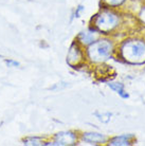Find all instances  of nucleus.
Here are the masks:
<instances>
[{
    "instance_id": "nucleus-11",
    "label": "nucleus",
    "mask_w": 145,
    "mask_h": 146,
    "mask_svg": "<svg viewBox=\"0 0 145 146\" xmlns=\"http://www.w3.org/2000/svg\"><path fill=\"white\" fill-rule=\"evenodd\" d=\"M25 144H27V145H39L43 143L40 142L39 138H28L25 140Z\"/></svg>"
},
{
    "instance_id": "nucleus-7",
    "label": "nucleus",
    "mask_w": 145,
    "mask_h": 146,
    "mask_svg": "<svg viewBox=\"0 0 145 146\" xmlns=\"http://www.w3.org/2000/svg\"><path fill=\"white\" fill-rule=\"evenodd\" d=\"M83 140L90 144H103L106 142L107 138L101 133H93V132H86L83 135Z\"/></svg>"
},
{
    "instance_id": "nucleus-4",
    "label": "nucleus",
    "mask_w": 145,
    "mask_h": 146,
    "mask_svg": "<svg viewBox=\"0 0 145 146\" xmlns=\"http://www.w3.org/2000/svg\"><path fill=\"white\" fill-rule=\"evenodd\" d=\"M84 60V53L80 49V42H74L70 47L67 55V62L71 67H78Z\"/></svg>"
},
{
    "instance_id": "nucleus-5",
    "label": "nucleus",
    "mask_w": 145,
    "mask_h": 146,
    "mask_svg": "<svg viewBox=\"0 0 145 146\" xmlns=\"http://www.w3.org/2000/svg\"><path fill=\"white\" fill-rule=\"evenodd\" d=\"M76 142V135L73 132H59L55 135V145H73Z\"/></svg>"
},
{
    "instance_id": "nucleus-8",
    "label": "nucleus",
    "mask_w": 145,
    "mask_h": 146,
    "mask_svg": "<svg viewBox=\"0 0 145 146\" xmlns=\"http://www.w3.org/2000/svg\"><path fill=\"white\" fill-rule=\"evenodd\" d=\"M134 140V137L132 135H123L110 140L109 145H130L132 144Z\"/></svg>"
},
{
    "instance_id": "nucleus-12",
    "label": "nucleus",
    "mask_w": 145,
    "mask_h": 146,
    "mask_svg": "<svg viewBox=\"0 0 145 146\" xmlns=\"http://www.w3.org/2000/svg\"><path fill=\"white\" fill-rule=\"evenodd\" d=\"M7 64L9 66H18L19 64L16 62H13V60H7Z\"/></svg>"
},
{
    "instance_id": "nucleus-3",
    "label": "nucleus",
    "mask_w": 145,
    "mask_h": 146,
    "mask_svg": "<svg viewBox=\"0 0 145 146\" xmlns=\"http://www.w3.org/2000/svg\"><path fill=\"white\" fill-rule=\"evenodd\" d=\"M112 51L113 44L110 40H95L89 44L87 49V56L92 62H103L110 57Z\"/></svg>"
},
{
    "instance_id": "nucleus-10",
    "label": "nucleus",
    "mask_w": 145,
    "mask_h": 146,
    "mask_svg": "<svg viewBox=\"0 0 145 146\" xmlns=\"http://www.w3.org/2000/svg\"><path fill=\"white\" fill-rule=\"evenodd\" d=\"M125 0H103V2L107 5V7H119L123 3Z\"/></svg>"
},
{
    "instance_id": "nucleus-9",
    "label": "nucleus",
    "mask_w": 145,
    "mask_h": 146,
    "mask_svg": "<svg viewBox=\"0 0 145 146\" xmlns=\"http://www.w3.org/2000/svg\"><path fill=\"white\" fill-rule=\"evenodd\" d=\"M109 87L111 88V89H113L114 91H116L119 94L121 95V96H123V98H128V94L127 93H124V88H123V85L122 84H113V83H111V84L108 85Z\"/></svg>"
},
{
    "instance_id": "nucleus-1",
    "label": "nucleus",
    "mask_w": 145,
    "mask_h": 146,
    "mask_svg": "<svg viewBox=\"0 0 145 146\" xmlns=\"http://www.w3.org/2000/svg\"><path fill=\"white\" fill-rule=\"evenodd\" d=\"M120 56L129 64L141 65L145 62V41L141 39H128L120 46Z\"/></svg>"
},
{
    "instance_id": "nucleus-2",
    "label": "nucleus",
    "mask_w": 145,
    "mask_h": 146,
    "mask_svg": "<svg viewBox=\"0 0 145 146\" xmlns=\"http://www.w3.org/2000/svg\"><path fill=\"white\" fill-rule=\"evenodd\" d=\"M121 23L120 16L111 10H104L92 19L93 29L103 34H109L119 28Z\"/></svg>"
},
{
    "instance_id": "nucleus-6",
    "label": "nucleus",
    "mask_w": 145,
    "mask_h": 146,
    "mask_svg": "<svg viewBox=\"0 0 145 146\" xmlns=\"http://www.w3.org/2000/svg\"><path fill=\"white\" fill-rule=\"evenodd\" d=\"M98 33L95 29H90V30H87V31H84L82 33L78 35V42L80 44H92L93 41L95 40H98Z\"/></svg>"
}]
</instances>
